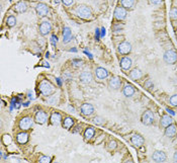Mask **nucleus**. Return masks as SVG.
<instances>
[{
  "instance_id": "nucleus-34",
  "label": "nucleus",
  "mask_w": 177,
  "mask_h": 163,
  "mask_svg": "<svg viewBox=\"0 0 177 163\" xmlns=\"http://www.w3.org/2000/svg\"><path fill=\"white\" fill-rule=\"evenodd\" d=\"M62 2L65 5H67V6H69V5H71V4H73V2H74V0H62Z\"/></svg>"
},
{
  "instance_id": "nucleus-16",
  "label": "nucleus",
  "mask_w": 177,
  "mask_h": 163,
  "mask_svg": "<svg viewBox=\"0 0 177 163\" xmlns=\"http://www.w3.org/2000/svg\"><path fill=\"white\" fill-rule=\"evenodd\" d=\"M14 10L16 12H18V13H24V12H25L27 10V2H24V1L17 2V3L15 4V6H14Z\"/></svg>"
},
{
  "instance_id": "nucleus-24",
  "label": "nucleus",
  "mask_w": 177,
  "mask_h": 163,
  "mask_svg": "<svg viewBox=\"0 0 177 163\" xmlns=\"http://www.w3.org/2000/svg\"><path fill=\"white\" fill-rule=\"evenodd\" d=\"M72 37V32H71V30L69 29V27H65L63 30V42L65 43H68L69 41H70Z\"/></svg>"
},
{
  "instance_id": "nucleus-25",
  "label": "nucleus",
  "mask_w": 177,
  "mask_h": 163,
  "mask_svg": "<svg viewBox=\"0 0 177 163\" xmlns=\"http://www.w3.org/2000/svg\"><path fill=\"white\" fill-rule=\"evenodd\" d=\"M61 119H62V116L59 113H53L52 116H51V122H52L53 125L60 124Z\"/></svg>"
},
{
  "instance_id": "nucleus-39",
  "label": "nucleus",
  "mask_w": 177,
  "mask_h": 163,
  "mask_svg": "<svg viewBox=\"0 0 177 163\" xmlns=\"http://www.w3.org/2000/svg\"><path fill=\"white\" fill-rule=\"evenodd\" d=\"M173 160L175 162H177V151L175 152V153H174V155H173Z\"/></svg>"
},
{
  "instance_id": "nucleus-32",
  "label": "nucleus",
  "mask_w": 177,
  "mask_h": 163,
  "mask_svg": "<svg viewBox=\"0 0 177 163\" xmlns=\"http://www.w3.org/2000/svg\"><path fill=\"white\" fill-rule=\"evenodd\" d=\"M170 16H171V18H173V19H177V8H172L171 9V11H170Z\"/></svg>"
},
{
  "instance_id": "nucleus-14",
  "label": "nucleus",
  "mask_w": 177,
  "mask_h": 163,
  "mask_svg": "<svg viewBox=\"0 0 177 163\" xmlns=\"http://www.w3.org/2000/svg\"><path fill=\"white\" fill-rule=\"evenodd\" d=\"M131 141H132V144L134 145V146H137V147H141L143 146L144 143H145V140L141 135H134V136L132 137V139H131Z\"/></svg>"
},
{
  "instance_id": "nucleus-12",
  "label": "nucleus",
  "mask_w": 177,
  "mask_h": 163,
  "mask_svg": "<svg viewBox=\"0 0 177 163\" xmlns=\"http://www.w3.org/2000/svg\"><path fill=\"white\" fill-rule=\"evenodd\" d=\"M51 29H52V24L50 21H43L40 25V32L43 35H46L51 32Z\"/></svg>"
},
{
  "instance_id": "nucleus-37",
  "label": "nucleus",
  "mask_w": 177,
  "mask_h": 163,
  "mask_svg": "<svg viewBox=\"0 0 177 163\" xmlns=\"http://www.w3.org/2000/svg\"><path fill=\"white\" fill-rule=\"evenodd\" d=\"M109 148L110 149H114L115 148V142L114 141V142H110L109 143Z\"/></svg>"
},
{
  "instance_id": "nucleus-13",
  "label": "nucleus",
  "mask_w": 177,
  "mask_h": 163,
  "mask_svg": "<svg viewBox=\"0 0 177 163\" xmlns=\"http://www.w3.org/2000/svg\"><path fill=\"white\" fill-rule=\"evenodd\" d=\"M35 122H37L38 124H45L46 122H47V119H48V116H47V114H46L45 111H38V113L35 114Z\"/></svg>"
},
{
  "instance_id": "nucleus-5",
  "label": "nucleus",
  "mask_w": 177,
  "mask_h": 163,
  "mask_svg": "<svg viewBox=\"0 0 177 163\" xmlns=\"http://www.w3.org/2000/svg\"><path fill=\"white\" fill-rule=\"evenodd\" d=\"M32 118H29V117H24V119H20L19 128L20 130H22V131H27V130H29L30 127H32Z\"/></svg>"
},
{
  "instance_id": "nucleus-6",
  "label": "nucleus",
  "mask_w": 177,
  "mask_h": 163,
  "mask_svg": "<svg viewBox=\"0 0 177 163\" xmlns=\"http://www.w3.org/2000/svg\"><path fill=\"white\" fill-rule=\"evenodd\" d=\"M131 51H132V45L129 42H122L120 43L119 46V52L122 55H127L130 54Z\"/></svg>"
},
{
  "instance_id": "nucleus-21",
  "label": "nucleus",
  "mask_w": 177,
  "mask_h": 163,
  "mask_svg": "<svg viewBox=\"0 0 177 163\" xmlns=\"http://www.w3.org/2000/svg\"><path fill=\"white\" fill-rule=\"evenodd\" d=\"M124 94L127 97H131L135 94V87L131 84H127L124 87Z\"/></svg>"
},
{
  "instance_id": "nucleus-7",
  "label": "nucleus",
  "mask_w": 177,
  "mask_h": 163,
  "mask_svg": "<svg viewBox=\"0 0 177 163\" xmlns=\"http://www.w3.org/2000/svg\"><path fill=\"white\" fill-rule=\"evenodd\" d=\"M127 16V10L122 6H117L114 10V17L117 20H122Z\"/></svg>"
},
{
  "instance_id": "nucleus-33",
  "label": "nucleus",
  "mask_w": 177,
  "mask_h": 163,
  "mask_svg": "<svg viewBox=\"0 0 177 163\" xmlns=\"http://www.w3.org/2000/svg\"><path fill=\"white\" fill-rule=\"evenodd\" d=\"M38 161L42 162V163H48V162H51V158L48 156H42Z\"/></svg>"
},
{
  "instance_id": "nucleus-29",
  "label": "nucleus",
  "mask_w": 177,
  "mask_h": 163,
  "mask_svg": "<svg viewBox=\"0 0 177 163\" xmlns=\"http://www.w3.org/2000/svg\"><path fill=\"white\" fill-rule=\"evenodd\" d=\"M7 24H8V27H14V25L16 24V18H15L14 16H12V15H10L8 18H7Z\"/></svg>"
},
{
  "instance_id": "nucleus-19",
  "label": "nucleus",
  "mask_w": 177,
  "mask_h": 163,
  "mask_svg": "<svg viewBox=\"0 0 177 163\" xmlns=\"http://www.w3.org/2000/svg\"><path fill=\"white\" fill-rule=\"evenodd\" d=\"M120 67L124 70H130L132 67V60L129 57H124L120 60Z\"/></svg>"
},
{
  "instance_id": "nucleus-20",
  "label": "nucleus",
  "mask_w": 177,
  "mask_h": 163,
  "mask_svg": "<svg viewBox=\"0 0 177 163\" xmlns=\"http://www.w3.org/2000/svg\"><path fill=\"white\" fill-rule=\"evenodd\" d=\"M172 123H173V119L170 116H168V114H165V116H163L161 118L160 124L161 127H163V128H166V127H168L169 125H171Z\"/></svg>"
},
{
  "instance_id": "nucleus-18",
  "label": "nucleus",
  "mask_w": 177,
  "mask_h": 163,
  "mask_svg": "<svg viewBox=\"0 0 177 163\" xmlns=\"http://www.w3.org/2000/svg\"><path fill=\"white\" fill-rule=\"evenodd\" d=\"M92 80V74L89 71H84V72L81 73L80 75V81L82 83H90Z\"/></svg>"
},
{
  "instance_id": "nucleus-10",
  "label": "nucleus",
  "mask_w": 177,
  "mask_h": 163,
  "mask_svg": "<svg viewBox=\"0 0 177 163\" xmlns=\"http://www.w3.org/2000/svg\"><path fill=\"white\" fill-rule=\"evenodd\" d=\"M81 113L83 116H90L94 113V108L90 103H84L81 106Z\"/></svg>"
},
{
  "instance_id": "nucleus-40",
  "label": "nucleus",
  "mask_w": 177,
  "mask_h": 163,
  "mask_svg": "<svg viewBox=\"0 0 177 163\" xmlns=\"http://www.w3.org/2000/svg\"><path fill=\"white\" fill-rule=\"evenodd\" d=\"M167 111H168V113L170 114H172V116H174V114H175V113H174L173 111H171V109H169V108H167Z\"/></svg>"
},
{
  "instance_id": "nucleus-36",
  "label": "nucleus",
  "mask_w": 177,
  "mask_h": 163,
  "mask_svg": "<svg viewBox=\"0 0 177 163\" xmlns=\"http://www.w3.org/2000/svg\"><path fill=\"white\" fill-rule=\"evenodd\" d=\"M161 2H162V0H150V3H152V4H155V5H157V4H160Z\"/></svg>"
},
{
  "instance_id": "nucleus-15",
  "label": "nucleus",
  "mask_w": 177,
  "mask_h": 163,
  "mask_svg": "<svg viewBox=\"0 0 177 163\" xmlns=\"http://www.w3.org/2000/svg\"><path fill=\"white\" fill-rule=\"evenodd\" d=\"M176 133H177V127L175 126V125L171 124L165 128V135L167 137H169V138H172V137H174L176 135Z\"/></svg>"
},
{
  "instance_id": "nucleus-41",
  "label": "nucleus",
  "mask_w": 177,
  "mask_h": 163,
  "mask_svg": "<svg viewBox=\"0 0 177 163\" xmlns=\"http://www.w3.org/2000/svg\"><path fill=\"white\" fill-rule=\"evenodd\" d=\"M104 35H105V30H104L103 27H102V29H101V35L103 37Z\"/></svg>"
},
{
  "instance_id": "nucleus-9",
  "label": "nucleus",
  "mask_w": 177,
  "mask_h": 163,
  "mask_svg": "<svg viewBox=\"0 0 177 163\" xmlns=\"http://www.w3.org/2000/svg\"><path fill=\"white\" fill-rule=\"evenodd\" d=\"M108 86L111 89H114V90L119 89L120 86H122V80H120L119 78L117 77V76H114V77H112L111 79L109 80Z\"/></svg>"
},
{
  "instance_id": "nucleus-26",
  "label": "nucleus",
  "mask_w": 177,
  "mask_h": 163,
  "mask_svg": "<svg viewBox=\"0 0 177 163\" xmlns=\"http://www.w3.org/2000/svg\"><path fill=\"white\" fill-rule=\"evenodd\" d=\"M73 125H74V121H73V119L70 118V117H68V118H66L65 119H64L63 127L65 129L69 130L70 128H72V126H73Z\"/></svg>"
},
{
  "instance_id": "nucleus-3",
  "label": "nucleus",
  "mask_w": 177,
  "mask_h": 163,
  "mask_svg": "<svg viewBox=\"0 0 177 163\" xmlns=\"http://www.w3.org/2000/svg\"><path fill=\"white\" fill-rule=\"evenodd\" d=\"M163 59L167 64H174L177 61V53L173 50H168L164 53Z\"/></svg>"
},
{
  "instance_id": "nucleus-23",
  "label": "nucleus",
  "mask_w": 177,
  "mask_h": 163,
  "mask_svg": "<svg viewBox=\"0 0 177 163\" xmlns=\"http://www.w3.org/2000/svg\"><path fill=\"white\" fill-rule=\"evenodd\" d=\"M142 76H143V72L140 69H137V68H136V69H133L130 73V77L132 78L133 80L140 79Z\"/></svg>"
},
{
  "instance_id": "nucleus-17",
  "label": "nucleus",
  "mask_w": 177,
  "mask_h": 163,
  "mask_svg": "<svg viewBox=\"0 0 177 163\" xmlns=\"http://www.w3.org/2000/svg\"><path fill=\"white\" fill-rule=\"evenodd\" d=\"M95 74L98 79H105V78H107V76L109 75V73L106 69H104V68H102V67H99L95 70Z\"/></svg>"
},
{
  "instance_id": "nucleus-8",
  "label": "nucleus",
  "mask_w": 177,
  "mask_h": 163,
  "mask_svg": "<svg viewBox=\"0 0 177 163\" xmlns=\"http://www.w3.org/2000/svg\"><path fill=\"white\" fill-rule=\"evenodd\" d=\"M35 10H37V13L42 17L46 16V15L49 13V7H48V5L45 3H38L37 5Z\"/></svg>"
},
{
  "instance_id": "nucleus-38",
  "label": "nucleus",
  "mask_w": 177,
  "mask_h": 163,
  "mask_svg": "<svg viewBox=\"0 0 177 163\" xmlns=\"http://www.w3.org/2000/svg\"><path fill=\"white\" fill-rule=\"evenodd\" d=\"M145 86H146V87H148V88L150 87V86H151V87H153V83L151 82V81H148V82L145 84Z\"/></svg>"
},
{
  "instance_id": "nucleus-31",
  "label": "nucleus",
  "mask_w": 177,
  "mask_h": 163,
  "mask_svg": "<svg viewBox=\"0 0 177 163\" xmlns=\"http://www.w3.org/2000/svg\"><path fill=\"white\" fill-rule=\"evenodd\" d=\"M170 103L174 106H177V94H174L170 97Z\"/></svg>"
},
{
  "instance_id": "nucleus-1",
  "label": "nucleus",
  "mask_w": 177,
  "mask_h": 163,
  "mask_svg": "<svg viewBox=\"0 0 177 163\" xmlns=\"http://www.w3.org/2000/svg\"><path fill=\"white\" fill-rule=\"evenodd\" d=\"M76 13L78 16H80L81 18H90L92 16V11L91 9L89 8L86 5H79L76 8Z\"/></svg>"
},
{
  "instance_id": "nucleus-30",
  "label": "nucleus",
  "mask_w": 177,
  "mask_h": 163,
  "mask_svg": "<svg viewBox=\"0 0 177 163\" xmlns=\"http://www.w3.org/2000/svg\"><path fill=\"white\" fill-rule=\"evenodd\" d=\"M93 122L95 125H98V126H100V125H103L104 124V119L100 118V117H96V118L93 119Z\"/></svg>"
},
{
  "instance_id": "nucleus-22",
  "label": "nucleus",
  "mask_w": 177,
  "mask_h": 163,
  "mask_svg": "<svg viewBox=\"0 0 177 163\" xmlns=\"http://www.w3.org/2000/svg\"><path fill=\"white\" fill-rule=\"evenodd\" d=\"M16 140L19 144H25L29 141V134H27V132H21V133H19L17 135Z\"/></svg>"
},
{
  "instance_id": "nucleus-27",
  "label": "nucleus",
  "mask_w": 177,
  "mask_h": 163,
  "mask_svg": "<svg viewBox=\"0 0 177 163\" xmlns=\"http://www.w3.org/2000/svg\"><path fill=\"white\" fill-rule=\"evenodd\" d=\"M135 0H122V6L127 9H130L134 6Z\"/></svg>"
},
{
  "instance_id": "nucleus-4",
  "label": "nucleus",
  "mask_w": 177,
  "mask_h": 163,
  "mask_svg": "<svg viewBox=\"0 0 177 163\" xmlns=\"http://www.w3.org/2000/svg\"><path fill=\"white\" fill-rule=\"evenodd\" d=\"M154 122V114L152 111H147L142 114V123L145 126H150Z\"/></svg>"
},
{
  "instance_id": "nucleus-28",
  "label": "nucleus",
  "mask_w": 177,
  "mask_h": 163,
  "mask_svg": "<svg viewBox=\"0 0 177 163\" xmlns=\"http://www.w3.org/2000/svg\"><path fill=\"white\" fill-rule=\"evenodd\" d=\"M94 135V129L93 128H87L85 130V133H84V136H85L86 139H91Z\"/></svg>"
},
{
  "instance_id": "nucleus-2",
  "label": "nucleus",
  "mask_w": 177,
  "mask_h": 163,
  "mask_svg": "<svg viewBox=\"0 0 177 163\" xmlns=\"http://www.w3.org/2000/svg\"><path fill=\"white\" fill-rule=\"evenodd\" d=\"M54 90H55V88H54V86L52 85V83L49 82V81H42L40 84V91L42 92L45 96H49L51 95Z\"/></svg>"
},
{
  "instance_id": "nucleus-11",
  "label": "nucleus",
  "mask_w": 177,
  "mask_h": 163,
  "mask_svg": "<svg viewBox=\"0 0 177 163\" xmlns=\"http://www.w3.org/2000/svg\"><path fill=\"white\" fill-rule=\"evenodd\" d=\"M152 158L155 162H164L166 160V154L163 151L156 150L152 155Z\"/></svg>"
},
{
  "instance_id": "nucleus-35",
  "label": "nucleus",
  "mask_w": 177,
  "mask_h": 163,
  "mask_svg": "<svg viewBox=\"0 0 177 163\" xmlns=\"http://www.w3.org/2000/svg\"><path fill=\"white\" fill-rule=\"evenodd\" d=\"M57 41H58V39H57V37H56V35H52V37H51V42H52V44L54 46L57 44Z\"/></svg>"
}]
</instances>
